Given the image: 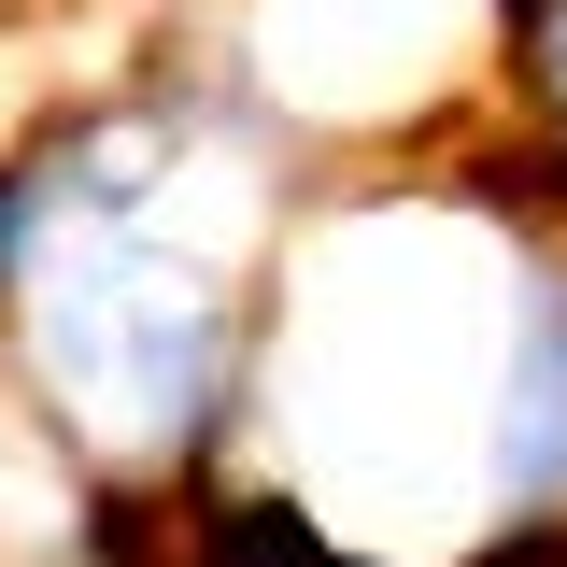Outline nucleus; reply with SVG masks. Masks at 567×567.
Listing matches in <instances>:
<instances>
[{
	"label": "nucleus",
	"instance_id": "4",
	"mask_svg": "<svg viewBox=\"0 0 567 567\" xmlns=\"http://www.w3.org/2000/svg\"><path fill=\"white\" fill-rule=\"evenodd\" d=\"M29 256H43V199H29V171L0 156V327H14V298H29Z\"/></svg>",
	"mask_w": 567,
	"mask_h": 567
},
{
	"label": "nucleus",
	"instance_id": "2",
	"mask_svg": "<svg viewBox=\"0 0 567 567\" xmlns=\"http://www.w3.org/2000/svg\"><path fill=\"white\" fill-rule=\"evenodd\" d=\"M483 511H567V227H511L496 284V369H483Z\"/></svg>",
	"mask_w": 567,
	"mask_h": 567
},
{
	"label": "nucleus",
	"instance_id": "3",
	"mask_svg": "<svg viewBox=\"0 0 567 567\" xmlns=\"http://www.w3.org/2000/svg\"><path fill=\"white\" fill-rule=\"evenodd\" d=\"M511 100H525V114L567 142V0H539V14L511 29Z\"/></svg>",
	"mask_w": 567,
	"mask_h": 567
},
{
	"label": "nucleus",
	"instance_id": "1",
	"mask_svg": "<svg viewBox=\"0 0 567 567\" xmlns=\"http://www.w3.org/2000/svg\"><path fill=\"white\" fill-rule=\"evenodd\" d=\"M0 354H14L29 425L58 440V468L213 483L270 425L284 284L199 256L171 213H85V227H43Z\"/></svg>",
	"mask_w": 567,
	"mask_h": 567
}]
</instances>
